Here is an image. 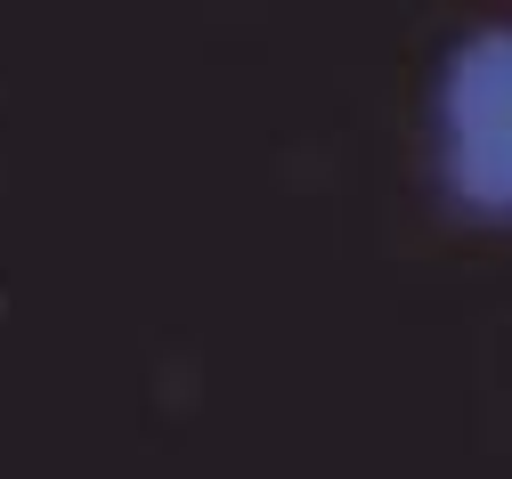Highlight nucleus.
<instances>
[{"label": "nucleus", "instance_id": "f257e3e1", "mask_svg": "<svg viewBox=\"0 0 512 479\" xmlns=\"http://www.w3.org/2000/svg\"><path fill=\"white\" fill-rule=\"evenodd\" d=\"M439 179L472 220H512V25L464 33L439 65Z\"/></svg>", "mask_w": 512, "mask_h": 479}]
</instances>
